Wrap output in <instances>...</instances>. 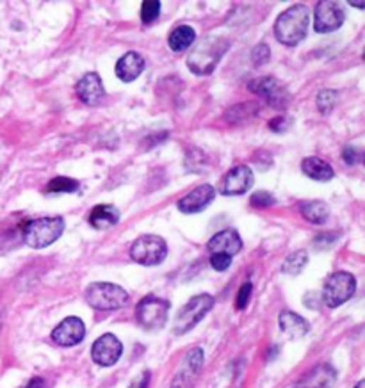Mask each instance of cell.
Segmentation results:
<instances>
[{
    "mask_svg": "<svg viewBox=\"0 0 365 388\" xmlns=\"http://www.w3.org/2000/svg\"><path fill=\"white\" fill-rule=\"evenodd\" d=\"M342 157L347 164H358L361 162V159H364V152L354 148V146H346V148H344Z\"/></svg>",
    "mask_w": 365,
    "mask_h": 388,
    "instance_id": "33",
    "label": "cell"
},
{
    "mask_svg": "<svg viewBox=\"0 0 365 388\" xmlns=\"http://www.w3.org/2000/svg\"><path fill=\"white\" fill-rule=\"evenodd\" d=\"M207 248L211 253H221V255L233 256L240 251V248H243V241H240L239 234L230 228V230L218 231V234L208 241Z\"/></svg>",
    "mask_w": 365,
    "mask_h": 388,
    "instance_id": "17",
    "label": "cell"
},
{
    "mask_svg": "<svg viewBox=\"0 0 365 388\" xmlns=\"http://www.w3.org/2000/svg\"><path fill=\"white\" fill-rule=\"evenodd\" d=\"M226 48H228V41L219 36H208V38L200 39L187 57V68L194 75L212 73L221 57L225 56Z\"/></svg>",
    "mask_w": 365,
    "mask_h": 388,
    "instance_id": "2",
    "label": "cell"
},
{
    "mask_svg": "<svg viewBox=\"0 0 365 388\" xmlns=\"http://www.w3.org/2000/svg\"><path fill=\"white\" fill-rule=\"evenodd\" d=\"M300 212L308 223L314 224H322L326 223L329 216V206L324 201H319V199H312V201H303L300 205Z\"/></svg>",
    "mask_w": 365,
    "mask_h": 388,
    "instance_id": "23",
    "label": "cell"
},
{
    "mask_svg": "<svg viewBox=\"0 0 365 388\" xmlns=\"http://www.w3.org/2000/svg\"><path fill=\"white\" fill-rule=\"evenodd\" d=\"M356 290V280L353 274L346 271H337L326 280L324 288H322V303L329 308H337L342 303H346Z\"/></svg>",
    "mask_w": 365,
    "mask_h": 388,
    "instance_id": "6",
    "label": "cell"
},
{
    "mask_svg": "<svg viewBox=\"0 0 365 388\" xmlns=\"http://www.w3.org/2000/svg\"><path fill=\"white\" fill-rule=\"evenodd\" d=\"M250 89L255 95L262 96L275 109H285L287 103L290 102V95L287 93V89L275 77L255 78L250 82Z\"/></svg>",
    "mask_w": 365,
    "mask_h": 388,
    "instance_id": "9",
    "label": "cell"
},
{
    "mask_svg": "<svg viewBox=\"0 0 365 388\" xmlns=\"http://www.w3.org/2000/svg\"><path fill=\"white\" fill-rule=\"evenodd\" d=\"M216 198V191L212 185L203 184L198 185L196 189H193L191 192H187L182 199L179 201V210L184 214H196L201 212L203 209H207Z\"/></svg>",
    "mask_w": 365,
    "mask_h": 388,
    "instance_id": "14",
    "label": "cell"
},
{
    "mask_svg": "<svg viewBox=\"0 0 365 388\" xmlns=\"http://www.w3.org/2000/svg\"><path fill=\"white\" fill-rule=\"evenodd\" d=\"M351 4V6H354V7H360V9H361V7H365V2H349Z\"/></svg>",
    "mask_w": 365,
    "mask_h": 388,
    "instance_id": "37",
    "label": "cell"
},
{
    "mask_svg": "<svg viewBox=\"0 0 365 388\" xmlns=\"http://www.w3.org/2000/svg\"><path fill=\"white\" fill-rule=\"evenodd\" d=\"M310 23V11L305 4H296L283 11L275 23V34L280 43L294 46L303 41Z\"/></svg>",
    "mask_w": 365,
    "mask_h": 388,
    "instance_id": "1",
    "label": "cell"
},
{
    "mask_svg": "<svg viewBox=\"0 0 365 388\" xmlns=\"http://www.w3.org/2000/svg\"><path fill=\"white\" fill-rule=\"evenodd\" d=\"M161 14V2L154 0V2H143V7H141V20L143 23H154L155 20Z\"/></svg>",
    "mask_w": 365,
    "mask_h": 388,
    "instance_id": "28",
    "label": "cell"
},
{
    "mask_svg": "<svg viewBox=\"0 0 365 388\" xmlns=\"http://www.w3.org/2000/svg\"><path fill=\"white\" fill-rule=\"evenodd\" d=\"M269 57H271V50H269V46L265 43L257 45L253 48V52H251V61H253L255 66H262L264 63H268Z\"/></svg>",
    "mask_w": 365,
    "mask_h": 388,
    "instance_id": "31",
    "label": "cell"
},
{
    "mask_svg": "<svg viewBox=\"0 0 365 388\" xmlns=\"http://www.w3.org/2000/svg\"><path fill=\"white\" fill-rule=\"evenodd\" d=\"M194 39H196L194 28L189 27V25H180V27H176L175 31L169 34L168 45L173 52H184V50L189 48V46L193 45Z\"/></svg>",
    "mask_w": 365,
    "mask_h": 388,
    "instance_id": "24",
    "label": "cell"
},
{
    "mask_svg": "<svg viewBox=\"0 0 365 388\" xmlns=\"http://www.w3.org/2000/svg\"><path fill=\"white\" fill-rule=\"evenodd\" d=\"M144 70V59L141 53L137 52H127L125 56L120 57L116 63V75L120 80L132 82L143 73Z\"/></svg>",
    "mask_w": 365,
    "mask_h": 388,
    "instance_id": "18",
    "label": "cell"
},
{
    "mask_svg": "<svg viewBox=\"0 0 365 388\" xmlns=\"http://www.w3.org/2000/svg\"><path fill=\"white\" fill-rule=\"evenodd\" d=\"M337 100H339L337 91H333V89H322V91H319L315 102H317V109L321 110L322 114H328L329 110L337 105Z\"/></svg>",
    "mask_w": 365,
    "mask_h": 388,
    "instance_id": "27",
    "label": "cell"
},
{
    "mask_svg": "<svg viewBox=\"0 0 365 388\" xmlns=\"http://www.w3.org/2000/svg\"><path fill=\"white\" fill-rule=\"evenodd\" d=\"M354 388H365V381H364V379H361V381H358V383H356V387H354Z\"/></svg>",
    "mask_w": 365,
    "mask_h": 388,
    "instance_id": "38",
    "label": "cell"
},
{
    "mask_svg": "<svg viewBox=\"0 0 365 388\" xmlns=\"http://www.w3.org/2000/svg\"><path fill=\"white\" fill-rule=\"evenodd\" d=\"M290 117H273L271 121H269V128H271L273 132H285L287 128L290 127Z\"/></svg>",
    "mask_w": 365,
    "mask_h": 388,
    "instance_id": "34",
    "label": "cell"
},
{
    "mask_svg": "<svg viewBox=\"0 0 365 388\" xmlns=\"http://www.w3.org/2000/svg\"><path fill=\"white\" fill-rule=\"evenodd\" d=\"M301 169H303V173L307 174L308 178L317 180V182H329L333 177H335L333 167L329 166L326 160L319 159V157H307V159H303V162H301Z\"/></svg>",
    "mask_w": 365,
    "mask_h": 388,
    "instance_id": "21",
    "label": "cell"
},
{
    "mask_svg": "<svg viewBox=\"0 0 365 388\" xmlns=\"http://www.w3.org/2000/svg\"><path fill=\"white\" fill-rule=\"evenodd\" d=\"M201 365H203V351L201 347H194L187 352L184 367L179 370V374L173 379L171 388H189L196 374L200 372Z\"/></svg>",
    "mask_w": 365,
    "mask_h": 388,
    "instance_id": "15",
    "label": "cell"
},
{
    "mask_svg": "<svg viewBox=\"0 0 365 388\" xmlns=\"http://www.w3.org/2000/svg\"><path fill=\"white\" fill-rule=\"evenodd\" d=\"M253 185V173L248 166H236L223 177L221 192L225 196L244 194Z\"/></svg>",
    "mask_w": 365,
    "mask_h": 388,
    "instance_id": "13",
    "label": "cell"
},
{
    "mask_svg": "<svg viewBox=\"0 0 365 388\" xmlns=\"http://www.w3.org/2000/svg\"><path fill=\"white\" fill-rule=\"evenodd\" d=\"M88 305L95 310H118L129 303V292L115 283H91L86 288Z\"/></svg>",
    "mask_w": 365,
    "mask_h": 388,
    "instance_id": "4",
    "label": "cell"
},
{
    "mask_svg": "<svg viewBox=\"0 0 365 388\" xmlns=\"http://www.w3.org/2000/svg\"><path fill=\"white\" fill-rule=\"evenodd\" d=\"M250 203L253 206H257V209H265V206L275 205V196L268 191H257L251 194Z\"/></svg>",
    "mask_w": 365,
    "mask_h": 388,
    "instance_id": "29",
    "label": "cell"
},
{
    "mask_svg": "<svg viewBox=\"0 0 365 388\" xmlns=\"http://www.w3.org/2000/svg\"><path fill=\"white\" fill-rule=\"evenodd\" d=\"M120 221V212L116 206L112 205H97L90 212V224L97 230H107L112 228L115 224H118Z\"/></svg>",
    "mask_w": 365,
    "mask_h": 388,
    "instance_id": "20",
    "label": "cell"
},
{
    "mask_svg": "<svg viewBox=\"0 0 365 388\" xmlns=\"http://www.w3.org/2000/svg\"><path fill=\"white\" fill-rule=\"evenodd\" d=\"M214 306V298L208 294H198L194 298H191L182 308L176 313L175 324H173V330L176 335H184L187 331L193 330L205 315L212 310Z\"/></svg>",
    "mask_w": 365,
    "mask_h": 388,
    "instance_id": "5",
    "label": "cell"
},
{
    "mask_svg": "<svg viewBox=\"0 0 365 388\" xmlns=\"http://www.w3.org/2000/svg\"><path fill=\"white\" fill-rule=\"evenodd\" d=\"M169 312V303L164 301L161 298H155V295H147L144 299H141L139 305H137L136 317L137 323L148 331L161 330L166 324Z\"/></svg>",
    "mask_w": 365,
    "mask_h": 388,
    "instance_id": "8",
    "label": "cell"
},
{
    "mask_svg": "<svg viewBox=\"0 0 365 388\" xmlns=\"http://www.w3.org/2000/svg\"><path fill=\"white\" fill-rule=\"evenodd\" d=\"M77 96L88 105H97L104 98V84L98 73H86L77 82Z\"/></svg>",
    "mask_w": 365,
    "mask_h": 388,
    "instance_id": "16",
    "label": "cell"
},
{
    "mask_svg": "<svg viewBox=\"0 0 365 388\" xmlns=\"http://www.w3.org/2000/svg\"><path fill=\"white\" fill-rule=\"evenodd\" d=\"M63 231H65L63 217H40V219H31L23 224L22 238L31 248L41 249L58 241Z\"/></svg>",
    "mask_w": 365,
    "mask_h": 388,
    "instance_id": "3",
    "label": "cell"
},
{
    "mask_svg": "<svg viewBox=\"0 0 365 388\" xmlns=\"http://www.w3.org/2000/svg\"><path fill=\"white\" fill-rule=\"evenodd\" d=\"M0 327H2V319H0Z\"/></svg>",
    "mask_w": 365,
    "mask_h": 388,
    "instance_id": "39",
    "label": "cell"
},
{
    "mask_svg": "<svg viewBox=\"0 0 365 388\" xmlns=\"http://www.w3.org/2000/svg\"><path fill=\"white\" fill-rule=\"evenodd\" d=\"M251 292H253V285H251L250 281H246V283L240 285L239 292H237V299H236V308L237 310L246 308L248 303H250Z\"/></svg>",
    "mask_w": 365,
    "mask_h": 388,
    "instance_id": "30",
    "label": "cell"
},
{
    "mask_svg": "<svg viewBox=\"0 0 365 388\" xmlns=\"http://www.w3.org/2000/svg\"><path fill=\"white\" fill-rule=\"evenodd\" d=\"M278 324L280 330H282L289 338H301L308 333V330H310V326H308V323L303 317L297 315V313L294 312H289V310L280 313Z\"/></svg>",
    "mask_w": 365,
    "mask_h": 388,
    "instance_id": "19",
    "label": "cell"
},
{
    "mask_svg": "<svg viewBox=\"0 0 365 388\" xmlns=\"http://www.w3.org/2000/svg\"><path fill=\"white\" fill-rule=\"evenodd\" d=\"M344 18H346V14H344V9L339 2H329V0L319 2L314 13V27L315 31L322 32V34L333 32L344 23Z\"/></svg>",
    "mask_w": 365,
    "mask_h": 388,
    "instance_id": "10",
    "label": "cell"
},
{
    "mask_svg": "<svg viewBox=\"0 0 365 388\" xmlns=\"http://www.w3.org/2000/svg\"><path fill=\"white\" fill-rule=\"evenodd\" d=\"M84 335H86V326H84L83 320L79 317H66L52 331V340L58 345L70 347V345H75L79 342H83Z\"/></svg>",
    "mask_w": 365,
    "mask_h": 388,
    "instance_id": "12",
    "label": "cell"
},
{
    "mask_svg": "<svg viewBox=\"0 0 365 388\" xmlns=\"http://www.w3.org/2000/svg\"><path fill=\"white\" fill-rule=\"evenodd\" d=\"M337 379L335 370L329 365H319L307 374L303 379L305 388H333Z\"/></svg>",
    "mask_w": 365,
    "mask_h": 388,
    "instance_id": "22",
    "label": "cell"
},
{
    "mask_svg": "<svg viewBox=\"0 0 365 388\" xmlns=\"http://www.w3.org/2000/svg\"><path fill=\"white\" fill-rule=\"evenodd\" d=\"M308 263V253L305 249H297V251L290 253L282 263V273L290 274V276H297L301 271L307 267Z\"/></svg>",
    "mask_w": 365,
    "mask_h": 388,
    "instance_id": "25",
    "label": "cell"
},
{
    "mask_svg": "<svg viewBox=\"0 0 365 388\" xmlns=\"http://www.w3.org/2000/svg\"><path fill=\"white\" fill-rule=\"evenodd\" d=\"M123 352L122 342L118 340V337L112 333H105L98 338L97 342L91 347V358H93L95 363L102 367L115 365L120 360Z\"/></svg>",
    "mask_w": 365,
    "mask_h": 388,
    "instance_id": "11",
    "label": "cell"
},
{
    "mask_svg": "<svg viewBox=\"0 0 365 388\" xmlns=\"http://www.w3.org/2000/svg\"><path fill=\"white\" fill-rule=\"evenodd\" d=\"M230 263H232V256L221 255V253H212L211 266L216 271H226L230 267Z\"/></svg>",
    "mask_w": 365,
    "mask_h": 388,
    "instance_id": "32",
    "label": "cell"
},
{
    "mask_svg": "<svg viewBox=\"0 0 365 388\" xmlns=\"http://www.w3.org/2000/svg\"><path fill=\"white\" fill-rule=\"evenodd\" d=\"M168 255V244L159 235H143L134 241L130 256L141 266H159Z\"/></svg>",
    "mask_w": 365,
    "mask_h": 388,
    "instance_id": "7",
    "label": "cell"
},
{
    "mask_svg": "<svg viewBox=\"0 0 365 388\" xmlns=\"http://www.w3.org/2000/svg\"><path fill=\"white\" fill-rule=\"evenodd\" d=\"M80 184L79 180H75V178H70V177H55L52 178L51 182L47 184V192H77L79 191Z\"/></svg>",
    "mask_w": 365,
    "mask_h": 388,
    "instance_id": "26",
    "label": "cell"
},
{
    "mask_svg": "<svg viewBox=\"0 0 365 388\" xmlns=\"http://www.w3.org/2000/svg\"><path fill=\"white\" fill-rule=\"evenodd\" d=\"M26 388H45V381L40 379V377H34L26 384Z\"/></svg>",
    "mask_w": 365,
    "mask_h": 388,
    "instance_id": "36",
    "label": "cell"
},
{
    "mask_svg": "<svg viewBox=\"0 0 365 388\" xmlns=\"http://www.w3.org/2000/svg\"><path fill=\"white\" fill-rule=\"evenodd\" d=\"M148 383H150V372H144L141 379H137L130 388H148Z\"/></svg>",
    "mask_w": 365,
    "mask_h": 388,
    "instance_id": "35",
    "label": "cell"
}]
</instances>
